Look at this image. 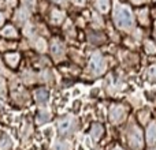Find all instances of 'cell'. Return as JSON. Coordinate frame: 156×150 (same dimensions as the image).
<instances>
[{
	"mask_svg": "<svg viewBox=\"0 0 156 150\" xmlns=\"http://www.w3.org/2000/svg\"><path fill=\"white\" fill-rule=\"evenodd\" d=\"M114 19H115V25L121 29H127L133 25V15L127 7H119L115 11Z\"/></svg>",
	"mask_w": 156,
	"mask_h": 150,
	"instance_id": "obj_1",
	"label": "cell"
},
{
	"mask_svg": "<svg viewBox=\"0 0 156 150\" xmlns=\"http://www.w3.org/2000/svg\"><path fill=\"white\" fill-rule=\"evenodd\" d=\"M127 142L132 150H143L144 149V138H143V132L138 127L133 126L132 130L129 131L127 135Z\"/></svg>",
	"mask_w": 156,
	"mask_h": 150,
	"instance_id": "obj_2",
	"label": "cell"
},
{
	"mask_svg": "<svg viewBox=\"0 0 156 150\" xmlns=\"http://www.w3.org/2000/svg\"><path fill=\"white\" fill-rule=\"evenodd\" d=\"M126 108L123 105H119V104H115L110 108V120L112 121L114 124H119L125 120L126 118Z\"/></svg>",
	"mask_w": 156,
	"mask_h": 150,
	"instance_id": "obj_3",
	"label": "cell"
},
{
	"mask_svg": "<svg viewBox=\"0 0 156 150\" xmlns=\"http://www.w3.org/2000/svg\"><path fill=\"white\" fill-rule=\"evenodd\" d=\"M104 68H105V63L103 56L100 53H94L90 59V70L94 74H100L104 71Z\"/></svg>",
	"mask_w": 156,
	"mask_h": 150,
	"instance_id": "obj_4",
	"label": "cell"
},
{
	"mask_svg": "<svg viewBox=\"0 0 156 150\" xmlns=\"http://www.w3.org/2000/svg\"><path fill=\"white\" fill-rule=\"evenodd\" d=\"M74 119L73 118H63L62 120L59 121V124H58V127H59V132L60 134H69V132L73 130L74 127Z\"/></svg>",
	"mask_w": 156,
	"mask_h": 150,
	"instance_id": "obj_5",
	"label": "cell"
},
{
	"mask_svg": "<svg viewBox=\"0 0 156 150\" xmlns=\"http://www.w3.org/2000/svg\"><path fill=\"white\" fill-rule=\"evenodd\" d=\"M145 142L148 146H154L156 145V123H151L147 127L145 131Z\"/></svg>",
	"mask_w": 156,
	"mask_h": 150,
	"instance_id": "obj_6",
	"label": "cell"
},
{
	"mask_svg": "<svg viewBox=\"0 0 156 150\" xmlns=\"http://www.w3.org/2000/svg\"><path fill=\"white\" fill-rule=\"evenodd\" d=\"M19 59H21V56H19V53H16V52H10V53H5L4 55V60L5 63H7L10 67H16V64H18Z\"/></svg>",
	"mask_w": 156,
	"mask_h": 150,
	"instance_id": "obj_7",
	"label": "cell"
},
{
	"mask_svg": "<svg viewBox=\"0 0 156 150\" xmlns=\"http://www.w3.org/2000/svg\"><path fill=\"white\" fill-rule=\"evenodd\" d=\"M104 134V127L99 123H93L90 127V137L93 139H100Z\"/></svg>",
	"mask_w": 156,
	"mask_h": 150,
	"instance_id": "obj_8",
	"label": "cell"
},
{
	"mask_svg": "<svg viewBox=\"0 0 156 150\" xmlns=\"http://www.w3.org/2000/svg\"><path fill=\"white\" fill-rule=\"evenodd\" d=\"M51 52L55 57H59L60 55L65 52V45H63L59 40H54L51 44Z\"/></svg>",
	"mask_w": 156,
	"mask_h": 150,
	"instance_id": "obj_9",
	"label": "cell"
},
{
	"mask_svg": "<svg viewBox=\"0 0 156 150\" xmlns=\"http://www.w3.org/2000/svg\"><path fill=\"white\" fill-rule=\"evenodd\" d=\"M0 34H2L3 37H7V38H16L18 37V33H16L15 27L11 26V25H7V26L3 27Z\"/></svg>",
	"mask_w": 156,
	"mask_h": 150,
	"instance_id": "obj_10",
	"label": "cell"
},
{
	"mask_svg": "<svg viewBox=\"0 0 156 150\" xmlns=\"http://www.w3.org/2000/svg\"><path fill=\"white\" fill-rule=\"evenodd\" d=\"M34 97L38 104H44V102H47V100H48V91H47L45 89H37V90L34 91Z\"/></svg>",
	"mask_w": 156,
	"mask_h": 150,
	"instance_id": "obj_11",
	"label": "cell"
},
{
	"mask_svg": "<svg viewBox=\"0 0 156 150\" xmlns=\"http://www.w3.org/2000/svg\"><path fill=\"white\" fill-rule=\"evenodd\" d=\"M96 5L100 12H107L110 10V0H96Z\"/></svg>",
	"mask_w": 156,
	"mask_h": 150,
	"instance_id": "obj_12",
	"label": "cell"
},
{
	"mask_svg": "<svg viewBox=\"0 0 156 150\" xmlns=\"http://www.w3.org/2000/svg\"><path fill=\"white\" fill-rule=\"evenodd\" d=\"M70 143L66 142V141H59V142L55 143V150H70Z\"/></svg>",
	"mask_w": 156,
	"mask_h": 150,
	"instance_id": "obj_13",
	"label": "cell"
},
{
	"mask_svg": "<svg viewBox=\"0 0 156 150\" xmlns=\"http://www.w3.org/2000/svg\"><path fill=\"white\" fill-rule=\"evenodd\" d=\"M145 52L148 55H155L156 53V44H154L152 41H147L145 43Z\"/></svg>",
	"mask_w": 156,
	"mask_h": 150,
	"instance_id": "obj_14",
	"label": "cell"
},
{
	"mask_svg": "<svg viewBox=\"0 0 156 150\" xmlns=\"http://www.w3.org/2000/svg\"><path fill=\"white\" fill-rule=\"evenodd\" d=\"M63 19V14L59 12V11L55 10L54 12H52V22H55V23H60Z\"/></svg>",
	"mask_w": 156,
	"mask_h": 150,
	"instance_id": "obj_15",
	"label": "cell"
},
{
	"mask_svg": "<svg viewBox=\"0 0 156 150\" xmlns=\"http://www.w3.org/2000/svg\"><path fill=\"white\" fill-rule=\"evenodd\" d=\"M138 16H140V21L143 25L148 23V12H147V10H141L140 14H138Z\"/></svg>",
	"mask_w": 156,
	"mask_h": 150,
	"instance_id": "obj_16",
	"label": "cell"
},
{
	"mask_svg": "<svg viewBox=\"0 0 156 150\" xmlns=\"http://www.w3.org/2000/svg\"><path fill=\"white\" fill-rule=\"evenodd\" d=\"M90 41H92L93 44H101L103 41H104V36H103V34H99V36L92 34V36H90Z\"/></svg>",
	"mask_w": 156,
	"mask_h": 150,
	"instance_id": "obj_17",
	"label": "cell"
},
{
	"mask_svg": "<svg viewBox=\"0 0 156 150\" xmlns=\"http://www.w3.org/2000/svg\"><path fill=\"white\" fill-rule=\"evenodd\" d=\"M147 74H148L149 79L156 80V66H151V67L148 68V71H147Z\"/></svg>",
	"mask_w": 156,
	"mask_h": 150,
	"instance_id": "obj_18",
	"label": "cell"
},
{
	"mask_svg": "<svg viewBox=\"0 0 156 150\" xmlns=\"http://www.w3.org/2000/svg\"><path fill=\"white\" fill-rule=\"evenodd\" d=\"M27 18V14L25 10H19L18 14H16V19H18V22H25Z\"/></svg>",
	"mask_w": 156,
	"mask_h": 150,
	"instance_id": "obj_19",
	"label": "cell"
},
{
	"mask_svg": "<svg viewBox=\"0 0 156 150\" xmlns=\"http://www.w3.org/2000/svg\"><path fill=\"white\" fill-rule=\"evenodd\" d=\"M74 3H76V4H83V3H85V0H74Z\"/></svg>",
	"mask_w": 156,
	"mask_h": 150,
	"instance_id": "obj_20",
	"label": "cell"
},
{
	"mask_svg": "<svg viewBox=\"0 0 156 150\" xmlns=\"http://www.w3.org/2000/svg\"><path fill=\"white\" fill-rule=\"evenodd\" d=\"M111 150H125V149H122L121 146H114V148L111 149Z\"/></svg>",
	"mask_w": 156,
	"mask_h": 150,
	"instance_id": "obj_21",
	"label": "cell"
},
{
	"mask_svg": "<svg viewBox=\"0 0 156 150\" xmlns=\"http://www.w3.org/2000/svg\"><path fill=\"white\" fill-rule=\"evenodd\" d=\"M2 23H3V15L0 14V25H2Z\"/></svg>",
	"mask_w": 156,
	"mask_h": 150,
	"instance_id": "obj_22",
	"label": "cell"
},
{
	"mask_svg": "<svg viewBox=\"0 0 156 150\" xmlns=\"http://www.w3.org/2000/svg\"><path fill=\"white\" fill-rule=\"evenodd\" d=\"M55 2H60V0H55Z\"/></svg>",
	"mask_w": 156,
	"mask_h": 150,
	"instance_id": "obj_23",
	"label": "cell"
},
{
	"mask_svg": "<svg viewBox=\"0 0 156 150\" xmlns=\"http://www.w3.org/2000/svg\"><path fill=\"white\" fill-rule=\"evenodd\" d=\"M151 150H156V149H151Z\"/></svg>",
	"mask_w": 156,
	"mask_h": 150,
	"instance_id": "obj_24",
	"label": "cell"
}]
</instances>
